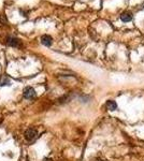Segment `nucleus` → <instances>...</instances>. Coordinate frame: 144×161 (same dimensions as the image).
Segmentation results:
<instances>
[{"label":"nucleus","instance_id":"nucleus-1","mask_svg":"<svg viewBox=\"0 0 144 161\" xmlns=\"http://www.w3.org/2000/svg\"><path fill=\"white\" fill-rule=\"evenodd\" d=\"M38 135V132L36 129L30 128V129H27L26 132H25V139L27 141H32L36 139V136Z\"/></svg>","mask_w":144,"mask_h":161},{"label":"nucleus","instance_id":"nucleus-2","mask_svg":"<svg viewBox=\"0 0 144 161\" xmlns=\"http://www.w3.org/2000/svg\"><path fill=\"white\" fill-rule=\"evenodd\" d=\"M37 96L36 94V90H34L32 87H26V88L24 89V97L26 99H34V97Z\"/></svg>","mask_w":144,"mask_h":161},{"label":"nucleus","instance_id":"nucleus-3","mask_svg":"<svg viewBox=\"0 0 144 161\" xmlns=\"http://www.w3.org/2000/svg\"><path fill=\"white\" fill-rule=\"evenodd\" d=\"M41 42L45 46H51L52 43H53V39H52V37L47 36V34H44V36H42V38H41Z\"/></svg>","mask_w":144,"mask_h":161},{"label":"nucleus","instance_id":"nucleus-4","mask_svg":"<svg viewBox=\"0 0 144 161\" xmlns=\"http://www.w3.org/2000/svg\"><path fill=\"white\" fill-rule=\"evenodd\" d=\"M8 44L10 46H20V41L17 38H13V37H11L8 39Z\"/></svg>","mask_w":144,"mask_h":161},{"label":"nucleus","instance_id":"nucleus-5","mask_svg":"<svg viewBox=\"0 0 144 161\" xmlns=\"http://www.w3.org/2000/svg\"><path fill=\"white\" fill-rule=\"evenodd\" d=\"M105 106H107V109L109 110V111H115V110L117 109V104H116V102L112 101V100L107 101V103H105Z\"/></svg>","mask_w":144,"mask_h":161},{"label":"nucleus","instance_id":"nucleus-6","mask_svg":"<svg viewBox=\"0 0 144 161\" xmlns=\"http://www.w3.org/2000/svg\"><path fill=\"white\" fill-rule=\"evenodd\" d=\"M7 85H11V79L6 75L1 76L0 77V86H7Z\"/></svg>","mask_w":144,"mask_h":161},{"label":"nucleus","instance_id":"nucleus-7","mask_svg":"<svg viewBox=\"0 0 144 161\" xmlns=\"http://www.w3.org/2000/svg\"><path fill=\"white\" fill-rule=\"evenodd\" d=\"M121 18L123 22H130L131 20H132V15H131L130 13H123L121 15Z\"/></svg>","mask_w":144,"mask_h":161},{"label":"nucleus","instance_id":"nucleus-8","mask_svg":"<svg viewBox=\"0 0 144 161\" xmlns=\"http://www.w3.org/2000/svg\"><path fill=\"white\" fill-rule=\"evenodd\" d=\"M43 161H53V160H52V159H51V158H44V159H43Z\"/></svg>","mask_w":144,"mask_h":161},{"label":"nucleus","instance_id":"nucleus-9","mask_svg":"<svg viewBox=\"0 0 144 161\" xmlns=\"http://www.w3.org/2000/svg\"><path fill=\"white\" fill-rule=\"evenodd\" d=\"M1 122H2V119H0V124H1Z\"/></svg>","mask_w":144,"mask_h":161}]
</instances>
